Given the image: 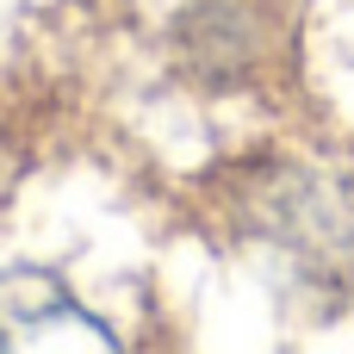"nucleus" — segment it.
I'll use <instances>...</instances> for the list:
<instances>
[{"label":"nucleus","instance_id":"nucleus-1","mask_svg":"<svg viewBox=\"0 0 354 354\" xmlns=\"http://www.w3.org/2000/svg\"><path fill=\"white\" fill-rule=\"evenodd\" d=\"M212 218L261 249L280 255L305 286L354 299V168L311 156H243L212 180Z\"/></svg>","mask_w":354,"mask_h":354},{"label":"nucleus","instance_id":"nucleus-2","mask_svg":"<svg viewBox=\"0 0 354 354\" xmlns=\"http://www.w3.org/2000/svg\"><path fill=\"white\" fill-rule=\"evenodd\" d=\"M168 56L199 93L268 100L299 75L292 0H180L168 25Z\"/></svg>","mask_w":354,"mask_h":354},{"label":"nucleus","instance_id":"nucleus-3","mask_svg":"<svg viewBox=\"0 0 354 354\" xmlns=\"http://www.w3.org/2000/svg\"><path fill=\"white\" fill-rule=\"evenodd\" d=\"M19 348H118L100 311H87L50 268H0V354Z\"/></svg>","mask_w":354,"mask_h":354}]
</instances>
